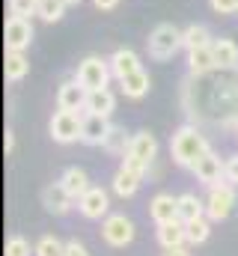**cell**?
Segmentation results:
<instances>
[{"label":"cell","mask_w":238,"mask_h":256,"mask_svg":"<svg viewBox=\"0 0 238 256\" xmlns=\"http://www.w3.org/2000/svg\"><path fill=\"white\" fill-rule=\"evenodd\" d=\"M196 218H206V202L196 196V194H182L178 196V220L190 224Z\"/></svg>","instance_id":"25"},{"label":"cell","mask_w":238,"mask_h":256,"mask_svg":"<svg viewBox=\"0 0 238 256\" xmlns=\"http://www.w3.org/2000/svg\"><path fill=\"white\" fill-rule=\"evenodd\" d=\"M3 149H6V155L15 149V134H12V131H6V137H3Z\"/></svg>","instance_id":"36"},{"label":"cell","mask_w":238,"mask_h":256,"mask_svg":"<svg viewBox=\"0 0 238 256\" xmlns=\"http://www.w3.org/2000/svg\"><path fill=\"white\" fill-rule=\"evenodd\" d=\"M158 244L164 250L188 244V226L184 220H170V224H158Z\"/></svg>","instance_id":"18"},{"label":"cell","mask_w":238,"mask_h":256,"mask_svg":"<svg viewBox=\"0 0 238 256\" xmlns=\"http://www.w3.org/2000/svg\"><path fill=\"white\" fill-rule=\"evenodd\" d=\"M184 226H188V244H202V242H208V236H212L208 218H196V220H190V224H184Z\"/></svg>","instance_id":"28"},{"label":"cell","mask_w":238,"mask_h":256,"mask_svg":"<svg viewBox=\"0 0 238 256\" xmlns=\"http://www.w3.org/2000/svg\"><path fill=\"white\" fill-rule=\"evenodd\" d=\"M36 30H33V21L30 18H21V15H9L6 24H3V45L6 51H24L30 48Z\"/></svg>","instance_id":"7"},{"label":"cell","mask_w":238,"mask_h":256,"mask_svg":"<svg viewBox=\"0 0 238 256\" xmlns=\"http://www.w3.org/2000/svg\"><path fill=\"white\" fill-rule=\"evenodd\" d=\"M212 146H208V140H206V134H200L196 126H182L173 134V140H170V155H173V161H176L178 167H194V161L196 158H202L206 152H208Z\"/></svg>","instance_id":"1"},{"label":"cell","mask_w":238,"mask_h":256,"mask_svg":"<svg viewBox=\"0 0 238 256\" xmlns=\"http://www.w3.org/2000/svg\"><path fill=\"white\" fill-rule=\"evenodd\" d=\"M131 140H134V137H128V131L122 126H110L104 143H102V149H104L108 155H125V152L131 149Z\"/></svg>","instance_id":"24"},{"label":"cell","mask_w":238,"mask_h":256,"mask_svg":"<svg viewBox=\"0 0 238 256\" xmlns=\"http://www.w3.org/2000/svg\"><path fill=\"white\" fill-rule=\"evenodd\" d=\"M96 3V9H102V12H110V9H116L119 0H92Z\"/></svg>","instance_id":"35"},{"label":"cell","mask_w":238,"mask_h":256,"mask_svg":"<svg viewBox=\"0 0 238 256\" xmlns=\"http://www.w3.org/2000/svg\"><path fill=\"white\" fill-rule=\"evenodd\" d=\"M51 137L57 140V143H74V140H80V134H84V114H78V110H60L51 116Z\"/></svg>","instance_id":"6"},{"label":"cell","mask_w":238,"mask_h":256,"mask_svg":"<svg viewBox=\"0 0 238 256\" xmlns=\"http://www.w3.org/2000/svg\"><path fill=\"white\" fill-rule=\"evenodd\" d=\"M190 173L196 176V182H202L206 188H212V185H218V182H224V179H226V161H220V155L208 149L202 158H196V161H194Z\"/></svg>","instance_id":"8"},{"label":"cell","mask_w":238,"mask_h":256,"mask_svg":"<svg viewBox=\"0 0 238 256\" xmlns=\"http://www.w3.org/2000/svg\"><path fill=\"white\" fill-rule=\"evenodd\" d=\"M218 68V60H214V51L212 45H200V48H190L188 51V72L194 78H206Z\"/></svg>","instance_id":"14"},{"label":"cell","mask_w":238,"mask_h":256,"mask_svg":"<svg viewBox=\"0 0 238 256\" xmlns=\"http://www.w3.org/2000/svg\"><path fill=\"white\" fill-rule=\"evenodd\" d=\"M146 48H149V57L158 60V63L173 60L178 54V48H184V45H182V30H178L176 24H158V27L149 33Z\"/></svg>","instance_id":"3"},{"label":"cell","mask_w":238,"mask_h":256,"mask_svg":"<svg viewBox=\"0 0 238 256\" xmlns=\"http://www.w3.org/2000/svg\"><path fill=\"white\" fill-rule=\"evenodd\" d=\"M66 256H90V254L78 238H72V242H66Z\"/></svg>","instance_id":"34"},{"label":"cell","mask_w":238,"mask_h":256,"mask_svg":"<svg viewBox=\"0 0 238 256\" xmlns=\"http://www.w3.org/2000/svg\"><path fill=\"white\" fill-rule=\"evenodd\" d=\"M236 185L232 182H218L208 188V200H206V218L208 220H226L232 214V206H236Z\"/></svg>","instance_id":"5"},{"label":"cell","mask_w":238,"mask_h":256,"mask_svg":"<svg viewBox=\"0 0 238 256\" xmlns=\"http://www.w3.org/2000/svg\"><path fill=\"white\" fill-rule=\"evenodd\" d=\"M9 15L33 18V15H39V0H9Z\"/></svg>","instance_id":"30"},{"label":"cell","mask_w":238,"mask_h":256,"mask_svg":"<svg viewBox=\"0 0 238 256\" xmlns=\"http://www.w3.org/2000/svg\"><path fill=\"white\" fill-rule=\"evenodd\" d=\"M60 182L66 185V191L72 194L74 200H80L84 194L92 188V185H90V176H86V170H84V167H66V170H62V176H60Z\"/></svg>","instance_id":"22"},{"label":"cell","mask_w":238,"mask_h":256,"mask_svg":"<svg viewBox=\"0 0 238 256\" xmlns=\"http://www.w3.org/2000/svg\"><path fill=\"white\" fill-rule=\"evenodd\" d=\"M119 86H122V96L125 98H143L146 92H149V86H152V80H149V72L146 68H137V72H131L128 78H122L119 80Z\"/></svg>","instance_id":"20"},{"label":"cell","mask_w":238,"mask_h":256,"mask_svg":"<svg viewBox=\"0 0 238 256\" xmlns=\"http://www.w3.org/2000/svg\"><path fill=\"white\" fill-rule=\"evenodd\" d=\"M182 45H184V51L200 48V45H212L208 27H206V24H190V27H184V30H182Z\"/></svg>","instance_id":"26"},{"label":"cell","mask_w":238,"mask_h":256,"mask_svg":"<svg viewBox=\"0 0 238 256\" xmlns=\"http://www.w3.org/2000/svg\"><path fill=\"white\" fill-rule=\"evenodd\" d=\"M102 238L110 248H128L134 242V224L125 214H108L102 224Z\"/></svg>","instance_id":"9"},{"label":"cell","mask_w":238,"mask_h":256,"mask_svg":"<svg viewBox=\"0 0 238 256\" xmlns=\"http://www.w3.org/2000/svg\"><path fill=\"white\" fill-rule=\"evenodd\" d=\"M30 72V60L24 57V51H6V60H3V74L9 84H18L24 80Z\"/></svg>","instance_id":"23"},{"label":"cell","mask_w":238,"mask_h":256,"mask_svg":"<svg viewBox=\"0 0 238 256\" xmlns=\"http://www.w3.org/2000/svg\"><path fill=\"white\" fill-rule=\"evenodd\" d=\"M6 256H30V242L21 236H12L6 242Z\"/></svg>","instance_id":"31"},{"label":"cell","mask_w":238,"mask_h":256,"mask_svg":"<svg viewBox=\"0 0 238 256\" xmlns=\"http://www.w3.org/2000/svg\"><path fill=\"white\" fill-rule=\"evenodd\" d=\"M72 202H74V196L66 191L62 182H54V185H48V188L42 191V206H45L51 214H57V218H62V214L72 212Z\"/></svg>","instance_id":"12"},{"label":"cell","mask_w":238,"mask_h":256,"mask_svg":"<svg viewBox=\"0 0 238 256\" xmlns=\"http://www.w3.org/2000/svg\"><path fill=\"white\" fill-rule=\"evenodd\" d=\"M66 3H68V6H78V3H80V0H66Z\"/></svg>","instance_id":"38"},{"label":"cell","mask_w":238,"mask_h":256,"mask_svg":"<svg viewBox=\"0 0 238 256\" xmlns=\"http://www.w3.org/2000/svg\"><path fill=\"white\" fill-rule=\"evenodd\" d=\"M110 131V120L108 116H96V114H84V134H80V143L86 146H102L104 137Z\"/></svg>","instance_id":"16"},{"label":"cell","mask_w":238,"mask_h":256,"mask_svg":"<svg viewBox=\"0 0 238 256\" xmlns=\"http://www.w3.org/2000/svg\"><path fill=\"white\" fill-rule=\"evenodd\" d=\"M137 68H143L140 57H137V51H131V48H119V51H114V57H110V72H114L116 80L128 78V74L137 72Z\"/></svg>","instance_id":"19"},{"label":"cell","mask_w":238,"mask_h":256,"mask_svg":"<svg viewBox=\"0 0 238 256\" xmlns=\"http://www.w3.org/2000/svg\"><path fill=\"white\" fill-rule=\"evenodd\" d=\"M66 0H39V18L45 24H57L60 18L66 15Z\"/></svg>","instance_id":"27"},{"label":"cell","mask_w":238,"mask_h":256,"mask_svg":"<svg viewBox=\"0 0 238 256\" xmlns=\"http://www.w3.org/2000/svg\"><path fill=\"white\" fill-rule=\"evenodd\" d=\"M236 140H238V126H236Z\"/></svg>","instance_id":"39"},{"label":"cell","mask_w":238,"mask_h":256,"mask_svg":"<svg viewBox=\"0 0 238 256\" xmlns=\"http://www.w3.org/2000/svg\"><path fill=\"white\" fill-rule=\"evenodd\" d=\"M155 155H158V140H155V134L137 131L134 140H131V149L122 155V167H128V170L146 176L149 167H152V161H155Z\"/></svg>","instance_id":"2"},{"label":"cell","mask_w":238,"mask_h":256,"mask_svg":"<svg viewBox=\"0 0 238 256\" xmlns=\"http://www.w3.org/2000/svg\"><path fill=\"white\" fill-rule=\"evenodd\" d=\"M140 185H143V173H134V170H128V167H119L116 173H114V194L122 196V200L134 196Z\"/></svg>","instance_id":"21"},{"label":"cell","mask_w":238,"mask_h":256,"mask_svg":"<svg viewBox=\"0 0 238 256\" xmlns=\"http://www.w3.org/2000/svg\"><path fill=\"white\" fill-rule=\"evenodd\" d=\"M78 208H80V214H84L86 220H102V218H108V208H110L108 191L92 185L90 191L78 200Z\"/></svg>","instance_id":"10"},{"label":"cell","mask_w":238,"mask_h":256,"mask_svg":"<svg viewBox=\"0 0 238 256\" xmlns=\"http://www.w3.org/2000/svg\"><path fill=\"white\" fill-rule=\"evenodd\" d=\"M86 86H80L78 80H62L57 90V108L60 110H84V104H86Z\"/></svg>","instance_id":"11"},{"label":"cell","mask_w":238,"mask_h":256,"mask_svg":"<svg viewBox=\"0 0 238 256\" xmlns=\"http://www.w3.org/2000/svg\"><path fill=\"white\" fill-rule=\"evenodd\" d=\"M33 254L36 256H66V244H62L60 238H54V236H42V238L36 242Z\"/></svg>","instance_id":"29"},{"label":"cell","mask_w":238,"mask_h":256,"mask_svg":"<svg viewBox=\"0 0 238 256\" xmlns=\"http://www.w3.org/2000/svg\"><path fill=\"white\" fill-rule=\"evenodd\" d=\"M149 218L155 224L178 220V196H173V194H155L152 202H149Z\"/></svg>","instance_id":"13"},{"label":"cell","mask_w":238,"mask_h":256,"mask_svg":"<svg viewBox=\"0 0 238 256\" xmlns=\"http://www.w3.org/2000/svg\"><path fill=\"white\" fill-rule=\"evenodd\" d=\"M226 182H232L238 188V155H230L226 158Z\"/></svg>","instance_id":"33"},{"label":"cell","mask_w":238,"mask_h":256,"mask_svg":"<svg viewBox=\"0 0 238 256\" xmlns=\"http://www.w3.org/2000/svg\"><path fill=\"white\" fill-rule=\"evenodd\" d=\"M218 15H238V0H208Z\"/></svg>","instance_id":"32"},{"label":"cell","mask_w":238,"mask_h":256,"mask_svg":"<svg viewBox=\"0 0 238 256\" xmlns=\"http://www.w3.org/2000/svg\"><path fill=\"white\" fill-rule=\"evenodd\" d=\"M116 110V96L110 92V86L104 90H90L86 92V104H84V114H96V116H108Z\"/></svg>","instance_id":"15"},{"label":"cell","mask_w":238,"mask_h":256,"mask_svg":"<svg viewBox=\"0 0 238 256\" xmlns=\"http://www.w3.org/2000/svg\"><path fill=\"white\" fill-rule=\"evenodd\" d=\"M110 60H104V57H96V54H90V57H84L78 68H74V80L80 84V86H86V90H104L108 84H110Z\"/></svg>","instance_id":"4"},{"label":"cell","mask_w":238,"mask_h":256,"mask_svg":"<svg viewBox=\"0 0 238 256\" xmlns=\"http://www.w3.org/2000/svg\"><path fill=\"white\" fill-rule=\"evenodd\" d=\"M212 51H214V60L220 72H236L238 68V45L226 36H218L212 39Z\"/></svg>","instance_id":"17"},{"label":"cell","mask_w":238,"mask_h":256,"mask_svg":"<svg viewBox=\"0 0 238 256\" xmlns=\"http://www.w3.org/2000/svg\"><path fill=\"white\" fill-rule=\"evenodd\" d=\"M164 256H190V254H188V248L182 244V248H170V250H167Z\"/></svg>","instance_id":"37"}]
</instances>
